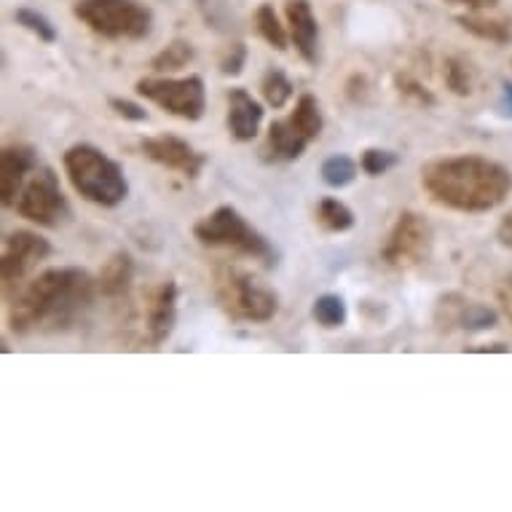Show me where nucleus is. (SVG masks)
<instances>
[{"instance_id": "f257e3e1", "label": "nucleus", "mask_w": 512, "mask_h": 512, "mask_svg": "<svg viewBox=\"0 0 512 512\" xmlns=\"http://www.w3.org/2000/svg\"><path fill=\"white\" fill-rule=\"evenodd\" d=\"M97 290L100 285L89 271L76 266L46 269L14 295L9 309L11 330L27 336L38 330L70 328L92 309Z\"/></svg>"}, {"instance_id": "f03ea898", "label": "nucleus", "mask_w": 512, "mask_h": 512, "mask_svg": "<svg viewBox=\"0 0 512 512\" xmlns=\"http://www.w3.org/2000/svg\"><path fill=\"white\" fill-rule=\"evenodd\" d=\"M421 188L440 207L480 215L512 194V172L478 153L445 156L421 167Z\"/></svg>"}, {"instance_id": "7ed1b4c3", "label": "nucleus", "mask_w": 512, "mask_h": 512, "mask_svg": "<svg viewBox=\"0 0 512 512\" xmlns=\"http://www.w3.org/2000/svg\"><path fill=\"white\" fill-rule=\"evenodd\" d=\"M62 164H65V172L70 177V185L76 188V194L84 196L86 202L105 207V210H113V207L126 202L129 183H126L124 169L97 145H70L62 156Z\"/></svg>"}, {"instance_id": "20e7f679", "label": "nucleus", "mask_w": 512, "mask_h": 512, "mask_svg": "<svg viewBox=\"0 0 512 512\" xmlns=\"http://www.w3.org/2000/svg\"><path fill=\"white\" fill-rule=\"evenodd\" d=\"M194 236L204 247H223V250H234L239 255L255 258V261L266 263V266H277V250L261 231L242 218V212L231 207V204H220L218 210H212L207 218H202L194 226Z\"/></svg>"}, {"instance_id": "39448f33", "label": "nucleus", "mask_w": 512, "mask_h": 512, "mask_svg": "<svg viewBox=\"0 0 512 512\" xmlns=\"http://www.w3.org/2000/svg\"><path fill=\"white\" fill-rule=\"evenodd\" d=\"M73 14L108 41H145L153 30L151 9L140 0H78Z\"/></svg>"}, {"instance_id": "423d86ee", "label": "nucleus", "mask_w": 512, "mask_h": 512, "mask_svg": "<svg viewBox=\"0 0 512 512\" xmlns=\"http://www.w3.org/2000/svg\"><path fill=\"white\" fill-rule=\"evenodd\" d=\"M220 309L226 311L231 322H252L263 325L277 317L279 298L266 285H258L250 274L236 269H223L215 282Z\"/></svg>"}, {"instance_id": "0eeeda50", "label": "nucleus", "mask_w": 512, "mask_h": 512, "mask_svg": "<svg viewBox=\"0 0 512 512\" xmlns=\"http://www.w3.org/2000/svg\"><path fill=\"white\" fill-rule=\"evenodd\" d=\"M135 89L140 97L183 121H199L207 110V89H204L202 76L143 78L137 81Z\"/></svg>"}, {"instance_id": "6e6552de", "label": "nucleus", "mask_w": 512, "mask_h": 512, "mask_svg": "<svg viewBox=\"0 0 512 512\" xmlns=\"http://www.w3.org/2000/svg\"><path fill=\"white\" fill-rule=\"evenodd\" d=\"M14 207L22 218L43 228H59L70 218V204L62 194L59 175L51 167L35 169Z\"/></svg>"}, {"instance_id": "1a4fd4ad", "label": "nucleus", "mask_w": 512, "mask_h": 512, "mask_svg": "<svg viewBox=\"0 0 512 512\" xmlns=\"http://www.w3.org/2000/svg\"><path fill=\"white\" fill-rule=\"evenodd\" d=\"M429 247H432V231L427 220L419 218L416 212H403L381 247V261L392 269H411L427 258Z\"/></svg>"}, {"instance_id": "9d476101", "label": "nucleus", "mask_w": 512, "mask_h": 512, "mask_svg": "<svg viewBox=\"0 0 512 512\" xmlns=\"http://www.w3.org/2000/svg\"><path fill=\"white\" fill-rule=\"evenodd\" d=\"M140 151L153 164L172 169V172H180L188 180H196V177L202 175V169L207 167V153L196 151L194 145L177 135L145 137V140H140Z\"/></svg>"}, {"instance_id": "9b49d317", "label": "nucleus", "mask_w": 512, "mask_h": 512, "mask_svg": "<svg viewBox=\"0 0 512 512\" xmlns=\"http://www.w3.org/2000/svg\"><path fill=\"white\" fill-rule=\"evenodd\" d=\"M51 255L49 239L33 234V231H14L6 236L3 258H0V277L3 285L11 287L22 282L30 271Z\"/></svg>"}, {"instance_id": "f8f14e48", "label": "nucleus", "mask_w": 512, "mask_h": 512, "mask_svg": "<svg viewBox=\"0 0 512 512\" xmlns=\"http://www.w3.org/2000/svg\"><path fill=\"white\" fill-rule=\"evenodd\" d=\"M38 169V156L30 145H9L0 153V202L14 207L27 183V175Z\"/></svg>"}, {"instance_id": "ddd939ff", "label": "nucleus", "mask_w": 512, "mask_h": 512, "mask_svg": "<svg viewBox=\"0 0 512 512\" xmlns=\"http://www.w3.org/2000/svg\"><path fill=\"white\" fill-rule=\"evenodd\" d=\"M263 124V105L247 89L228 92V132L239 143H252Z\"/></svg>"}, {"instance_id": "4468645a", "label": "nucleus", "mask_w": 512, "mask_h": 512, "mask_svg": "<svg viewBox=\"0 0 512 512\" xmlns=\"http://www.w3.org/2000/svg\"><path fill=\"white\" fill-rule=\"evenodd\" d=\"M287 30H290V41L303 57V62L317 65V41H319V25L314 11H311L309 0H290L287 3Z\"/></svg>"}, {"instance_id": "2eb2a0df", "label": "nucleus", "mask_w": 512, "mask_h": 512, "mask_svg": "<svg viewBox=\"0 0 512 512\" xmlns=\"http://www.w3.org/2000/svg\"><path fill=\"white\" fill-rule=\"evenodd\" d=\"M177 325V282L167 279L153 293L151 309H148V336L153 346H161L172 336Z\"/></svg>"}, {"instance_id": "dca6fc26", "label": "nucleus", "mask_w": 512, "mask_h": 512, "mask_svg": "<svg viewBox=\"0 0 512 512\" xmlns=\"http://www.w3.org/2000/svg\"><path fill=\"white\" fill-rule=\"evenodd\" d=\"M309 143V137L303 135L293 118L287 116L269 126V137H266L263 153H266V161H295L306 153Z\"/></svg>"}, {"instance_id": "f3484780", "label": "nucleus", "mask_w": 512, "mask_h": 512, "mask_svg": "<svg viewBox=\"0 0 512 512\" xmlns=\"http://www.w3.org/2000/svg\"><path fill=\"white\" fill-rule=\"evenodd\" d=\"M132 279H135V261H132L129 252L118 250L116 255H110L108 263L102 266L100 277H97V285H100V293L105 295V298H121V295L129 293Z\"/></svg>"}, {"instance_id": "a211bd4d", "label": "nucleus", "mask_w": 512, "mask_h": 512, "mask_svg": "<svg viewBox=\"0 0 512 512\" xmlns=\"http://www.w3.org/2000/svg\"><path fill=\"white\" fill-rule=\"evenodd\" d=\"M456 22H459L467 33H472L475 38H483V41H491V43L512 41V25L510 22H504V19L480 17L478 11H470V14L456 17Z\"/></svg>"}, {"instance_id": "6ab92c4d", "label": "nucleus", "mask_w": 512, "mask_h": 512, "mask_svg": "<svg viewBox=\"0 0 512 512\" xmlns=\"http://www.w3.org/2000/svg\"><path fill=\"white\" fill-rule=\"evenodd\" d=\"M311 317L317 319L319 328L325 330H338L344 328L349 311H346V301L338 293H325L319 295L314 306H311Z\"/></svg>"}, {"instance_id": "aec40b11", "label": "nucleus", "mask_w": 512, "mask_h": 512, "mask_svg": "<svg viewBox=\"0 0 512 512\" xmlns=\"http://www.w3.org/2000/svg\"><path fill=\"white\" fill-rule=\"evenodd\" d=\"M317 223L328 234H344V231L354 228V212L344 202H338L333 196H325L317 204Z\"/></svg>"}, {"instance_id": "412c9836", "label": "nucleus", "mask_w": 512, "mask_h": 512, "mask_svg": "<svg viewBox=\"0 0 512 512\" xmlns=\"http://www.w3.org/2000/svg\"><path fill=\"white\" fill-rule=\"evenodd\" d=\"M290 118L295 121V126L301 129L303 135L309 137L311 143L322 135L325 129V118H322V110H319V102L314 94H301L298 102H295V110L290 113Z\"/></svg>"}, {"instance_id": "4be33fe9", "label": "nucleus", "mask_w": 512, "mask_h": 512, "mask_svg": "<svg viewBox=\"0 0 512 512\" xmlns=\"http://www.w3.org/2000/svg\"><path fill=\"white\" fill-rule=\"evenodd\" d=\"M196 57V49L191 41H183V38H177L167 46V49H161L156 57L151 59V68L156 73H177V70L188 68Z\"/></svg>"}, {"instance_id": "5701e85b", "label": "nucleus", "mask_w": 512, "mask_h": 512, "mask_svg": "<svg viewBox=\"0 0 512 512\" xmlns=\"http://www.w3.org/2000/svg\"><path fill=\"white\" fill-rule=\"evenodd\" d=\"M255 25H258V33L263 35V41L271 43L277 51H285L287 43H290V30H285V25L279 22L277 11L271 3H263L261 9L255 11Z\"/></svg>"}, {"instance_id": "b1692460", "label": "nucleus", "mask_w": 512, "mask_h": 512, "mask_svg": "<svg viewBox=\"0 0 512 512\" xmlns=\"http://www.w3.org/2000/svg\"><path fill=\"white\" fill-rule=\"evenodd\" d=\"M261 92L269 108H285L287 102L293 100V81H290L279 68H269L266 70V76H263Z\"/></svg>"}, {"instance_id": "393cba45", "label": "nucleus", "mask_w": 512, "mask_h": 512, "mask_svg": "<svg viewBox=\"0 0 512 512\" xmlns=\"http://www.w3.org/2000/svg\"><path fill=\"white\" fill-rule=\"evenodd\" d=\"M362 167H357V161L338 153V156H330L325 164H322V180L330 185V188H346L357 180V172Z\"/></svg>"}, {"instance_id": "a878e982", "label": "nucleus", "mask_w": 512, "mask_h": 512, "mask_svg": "<svg viewBox=\"0 0 512 512\" xmlns=\"http://www.w3.org/2000/svg\"><path fill=\"white\" fill-rule=\"evenodd\" d=\"M445 86H448L454 94H459V97L472 94L475 78H472V68L467 65V59L462 57L445 59Z\"/></svg>"}, {"instance_id": "bb28decb", "label": "nucleus", "mask_w": 512, "mask_h": 512, "mask_svg": "<svg viewBox=\"0 0 512 512\" xmlns=\"http://www.w3.org/2000/svg\"><path fill=\"white\" fill-rule=\"evenodd\" d=\"M14 22H17L19 27H25L27 33H33L41 43L57 41V27L51 25L49 17H43L41 11L17 9V11H14Z\"/></svg>"}, {"instance_id": "cd10ccee", "label": "nucleus", "mask_w": 512, "mask_h": 512, "mask_svg": "<svg viewBox=\"0 0 512 512\" xmlns=\"http://www.w3.org/2000/svg\"><path fill=\"white\" fill-rule=\"evenodd\" d=\"M397 164H400V156L395 151H381V148H368L360 159L362 172L370 177L387 175L389 169H395Z\"/></svg>"}, {"instance_id": "c85d7f7f", "label": "nucleus", "mask_w": 512, "mask_h": 512, "mask_svg": "<svg viewBox=\"0 0 512 512\" xmlns=\"http://www.w3.org/2000/svg\"><path fill=\"white\" fill-rule=\"evenodd\" d=\"M395 86H397V92L403 94V97H408V100H413V102H419V105H424V108H435L437 105L435 94L429 92L427 86L421 84V81H416L413 76H408V73H397Z\"/></svg>"}, {"instance_id": "c756f323", "label": "nucleus", "mask_w": 512, "mask_h": 512, "mask_svg": "<svg viewBox=\"0 0 512 512\" xmlns=\"http://www.w3.org/2000/svg\"><path fill=\"white\" fill-rule=\"evenodd\" d=\"M108 105L118 118H126V121H132V124H145V121H148V110H145L143 105H137V102L124 100V97H110Z\"/></svg>"}, {"instance_id": "7c9ffc66", "label": "nucleus", "mask_w": 512, "mask_h": 512, "mask_svg": "<svg viewBox=\"0 0 512 512\" xmlns=\"http://www.w3.org/2000/svg\"><path fill=\"white\" fill-rule=\"evenodd\" d=\"M244 62H247V46H244V43H234V46L223 54V59H220V73H223V76H239L244 68Z\"/></svg>"}, {"instance_id": "2f4dec72", "label": "nucleus", "mask_w": 512, "mask_h": 512, "mask_svg": "<svg viewBox=\"0 0 512 512\" xmlns=\"http://www.w3.org/2000/svg\"><path fill=\"white\" fill-rule=\"evenodd\" d=\"M496 295H499L502 311H504V314H507V319H510V322H512V274L507 279H504L502 285H499Z\"/></svg>"}, {"instance_id": "473e14b6", "label": "nucleus", "mask_w": 512, "mask_h": 512, "mask_svg": "<svg viewBox=\"0 0 512 512\" xmlns=\"http://www.w3.org/2000/svg\"><path fill=\"white\" fill-rule=\"evenodd\" d=\"M496 239H499V244H502V247H510V250H512V212H510V215H504V218L499 220V228H496Z\"/></svg>"}, {"instance_id": "72a5a7b5", "label": "nucleus", "mask_w": 512, "mask_h": 512, "mask_svg": "<svg viewBox=\"0 0 512 512\" xmlns=\"http://www.w3.org/2000/svg\"><path fill=\"white\" fill-rule=\"evenodd\" d=\"M445 3H451V6H464V9L470 11H488L494 9L499 0H445Z\"/></svg>"}, {"instance_id": "f704fd0d", "label": "nucleus", "mask_w": 512, "mask_h": 512, "mask_svg": "<svg viewBox=\"0 0 512 512\" xmlns=\"http://www.w3.org/2000/svg\"><path fill=\"white\" fill-rule=\"evenodd\" d=\"M472 352H478V354H486V352H507V346L504 344H491V346H478V349H472Z\"/></svg>"}, {"instance_id": "c9c22d12", "label": "nucleus", "mask_w": 512, "mask_h": 512, "mask_svg": "<svg viewBox=\"0 0 512 512\" xmlns=\"http://www.w3.org/2000/svg\"><path fill=\"white\" fill-rule=\"evenodd\" d=\"M504 110L512 116V84L504 86Z\"/></svg>"}]
</instances>
